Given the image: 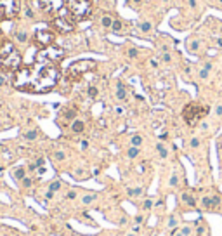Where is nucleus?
Returning <instances> with one entry per match:
<instances>
[{
  "label": "nucleus",
  "mask_w": 222,
  "mask_h": 236,
  "mask_svg": "<svg viewBox=\"0 0 222 236\" xmlns=\"http://www.w3.org/2000/svg\"><path fill=\"white\" fill-rule=\"evenodd\" d=\"M59 78V69L52 62H42L36 66L19 68L14 75V85L19 90L43 94L54 89Z\"/></svg>",
  "instance_id": "obj_1"
},
{
  "label": "nucleus",
  "mask_w": 222,
  "mask_h": 236,
  "mask_svg": "<svg viewBox=\"0 0 222 236\" xmlns=\"http://www.w3.org/2000/svg\"><path fill=\"white\" fill-rule=\"evenodd\" d=\"M66 7L76 21H85L92 14V0H66Z\"/></svg>",
  "instance_id": "obj_2"
},
{
  "label": "nucleus",
  "mask_w": 222,
  "mask_h": 236,
  "mask_svg": "<svg viewBox=\"0 0 222 236\" xmlns=\"http://www.w3.org/2000/svg\"><path fill=\"white\" fill-rule=\"evenodd\" d=\"M207 113H208V110L205 108V106H201V104H198V103H191V104H187L186 108H184L182 116H184V120H186L187 125L194 127V125H198V122H200Z\"/></svg>",
  "instance_id": "obj_3"
},
{
  "label": "nucleus",
  "mask_w": 222,
  "mask_h": 236,
  "mask_svg": "<svg viewBox=\"0 0 222 236\" xmlns=\"http://www.w3.org/2000/svg\"><path fill=\"white\" fill-rule=\"evenodd\" d=\"M21 11V5L17 0H0V21L12 19Z\"/></svg>",
  "instance_id": "obj_4"
},
{
  "label": "nucleus",
  "mask_w": 222,
  "mask_h": 236,
  "mask_svg": "<svg viewBox=\"0 0 222 236\" xmlns=\"http://www.w3.org/2000/svg\"><path fill=\"white\" fill-rule=\"evenodd\" d=\"M92 68H96V62L94 61H89V59H82V61H76L71 64V68H69V75L73 76V78H78L80 75H83V73H87V71H90Z\"/></svg>",
  "instance_id": "obj_5"
},
{
  "label": "nucleus",
  "mask_w": 222,
  "mask_h": 236,
  "mask_svg": "<svg viewBox=\"0 0 222 236\" xmlns=\"http://www.w3.org/2000/svg\"><path fill=\"white\" fill-rule=\"evenodd\" d=\"M35 4L38 5L42 12L45 14H54V12H59L62 9V0H33Z\"/></svg>",
  "instance_id": "obj_6"
},
{
  "label": "nucleus",
  "mask_w": 222,
  "mask_h": 236,
  "mask_svg": "<svg viewBox=\"0 0 222 236\" xmlns=\"http://www.w3.org/2000/svg\"><path fill=\"white\" fill-rule=\"evenodd\" d=\"M35 42H36L42 49H49L52 45V42H54V33H52L49 28H40V30H36V33H35Z\"/></svg>",
  "instance_id": "obj_7"
},
{
  "label": "nucleus",
  "mask_w": 222,
  "mask_h": 236,
  "mask_svg": "<svg viewBox=\"0 0 222 236\" xmlns=\"http://www.w3.org/2000/svg\"><path fill=\"white\" fill-rule=\"evenodd\" d=\"M52 26H54V30L61 31V33H68V31L73 30V23L68 19V16H57V18H54Z\"/></svg>",
  "instance_id": "obj_8"
},
{
  "label": "nucleus",
  "mask_w": 222,
  "mask_h": 236,
  "mask_svg": "<svg viewBox=\"0 0 222 236\" xmlns=\"http://www.w3.org/2000/svg\"><path fill=\"white\" fill-rule=\"evenodd\" d=\"M179 203L184 208H187V210H196V198H194L193 193L187 191V189L179 194Z\"/></svg>",
  "instance_id": "obj_9"
},
{
  "label": "nucleus",
  "mask_w": 222,
  "mask_h": 236,
  "mask_svg": "<svg viewBox=\"0 0 222 236\" xmlns=\"http://www.w3.org/2000/svg\"><path fill=\"white\" fill-rule=\"evenodd\" d=\"M83 130H85V122H83L82 118H75L71 122V132L73 134H82Z\"/></svg>",
  "instance_id": "obj_10"
},
{
  "label": "nucleus",
  "mask_w": 222,
  "mask_h": 236,
  "mask_svg": "<svg viewBox=\"0 0 222 236\" xmlns=\"http://www.w3.org/2000/svg\"><path fill=\"white\" fill-rule=\"evenodd\" d=\"M76 113H78V111H76L75 108H66V110L61 111L62 120H66V122H73V120L76 118Z\"/></svg>",
  "instance_id": "obj_11"
},
{
  "label": "nucleus",
  "mask_w": 222,
  "mask_h": 236,
  "mask_svg": "<svg viewBox=\"0 0 222 236\" xmlns=\"http://www.w3.org/2000/svg\"><path fill=\"white\" fill-rule=\"evenodd\" d=\"M194 233H196V236H210V229H208V226L205 224V222L201 221V222H198Z\"/></svg>",
  "instance_id": "obj_12"
},
{
  "label": "nucleus",
  "mask_w": 222,
  "mask_h": 236,
  "mask_svg": "<svg viewBox=\"0 0 222 236\" xmlns=\"http://www.w3.org/2000/svg\"><path fill=\"white\" fill-rule=\"evenodd\" d=\"M179 224H180V217L177 214H172L168 217V221H166V229L170 231V229H173V228H179Z\"/></svg>",
  "instance_id": "obj_13"
},
{
  "label": "nucleus",
  "mask_w": 222,
  "mask_h": 236,
  "mask_svg": "<svg viewBox=\"0 0 222 236\" xmlns=\"http://www.w3.org/2000/svg\"><path fill=\"white\" fill-rule=\"evenodd\" d=\"M12 177L17 180V182H21V180L26 177V168H24V167H16L12 170Z\"/></svg>",
  "instance_id": "obj_14"
},
{
  "label": "nucleus",
  "mask_w": 222,
  "mask_h": 236,
  "mask_svg": "<svg viewBox=\"0 0 222 236\" xmlns=\"http://www.w3.org/2000/svg\"><path fill=\"white\" fill-rule=\"evenodd\" d=\"M116 99H120V101L127 99V90H125V85L122 82L116 83Z\"/></svg>",
  "instance_id": "obj_15"
},
{
  "label": "nucleus",
  "mask_w": 222,
  "mask_h": 236,
  "mask_svg": "<svg viewBox=\"0 0 222 236\" xmlns=\"http://www.w3.org/2000/svg\"><path fill=\"white\" fill-rule=\"evenodd\" d=\"M113 18H111V14H104L103 19H101V24H103V28H109L111 30V24H113Z\"/></svg>",
  "instance_id": "obj_16"
},
{
  "label": "nucleus",
  "mask_w": 222,
  "mask_h": 236,
  "mask_svg": "<svg viewBox=\"0 0 222 236\" xmlns=\"http://www.w3.org/2000/svg\"><path fill=\"white\" fill-rule=\"evenodd\" d=\"M96 198H97L96 193H87V194H85V196L82 198V203H83V205H90V203L96 200Z\"/></svg>",
  "instance_id": "obj_17"
},
{
  "label": "nucleus",
  "mask_w": 222,
  "mask_h": 236,
  "mask_svg": "<svg viewBox=\"0 0 222 236\" xmlns=\"http://www.w3.org/2000/svg\"><path fill=\"white\" fill-rule=\"evenodd\" d=\"M16 38H17V42H21V43H26V42H28L26 30H21V31H17V33H16Z\"/></svg>",
  "instance_id": "obj_18"
},
{
  "label": "nucleus",
  "mask_w": 222,
  "mask_h": 236,
  "mask_svg": "<svg viewBox=\"0 0 222 236\" xmlns=\"http://www.w3.org/2000/svg\"><path fill=\"white\" fill-rule=\"evenodd\" d=\"M23 137L26 139V141H35V139L38 137V132L36 130H26L23 134Z\"/></svg>",
  "instance_id": "obj_19"
},
{
  "label": "nucleus",
  "mask_w": 222,
  "mask_h": 236,
  "mask_svg": "<svg viewBox=\"0 0 222 236\" xmlns=\"http://www.w3.org/2000/svg\"><path fill=\"white\" fill-rule=\"evenodd\" d=\"M127 156H128V158H137L139 156V148H135V146H130V148H128V151H127Z\"/></svg>",
  "instance_id": "obj_20"
},
{
  "label": "nucleus",
  "mask_w": 222,
  "mask_h": 236,
  "mask_svg": "<svg viewBox=\"0 0 222 236\" xmlns=\"http://www.w3.org/2000/svg\"><path fill=\"white\" fill-rule=\"evenodd\" d=\"M153 207H154V201H153L151 198H146V200L142 201V210H146V212H149Z\"/></svg>",
  "instance_id": "obj_21"
},
{
  "label": "nucleus",
  "mask_w": 222,
  "mask_h": 236,
  "mask_svg": "<svg viewBox=\"0 0 222 236\" xmlns=\"http://www.w3.org/2000/svg\"><path fill=\"white\" fill-rule=\"evenodd\" d=\"M122 28H123V23H122L120 19H115V21H113V24H111V30H113L115 33L122 31Z\"/></svg>",
  "instance_id": "obj_22"
},
{
  "label": "nucleus",
  "mask_w": 222,
  "mask_h": 236,
  "mask_svg": "<svg viewBox=\"0 0 222 236\" xmlns=\"http://www.w3.org/2000/svg\"><path fill=\"white\" fill-rule=\"evenodd\" d=\"M59 189H62V182H61V180H54V182L49 186V191H52V193L59 191Z\"/></svg>",
  "instance_id": "obj_23"
},
{
  "label": "nucleus",
  "mask_w": 222,
  "mask_h": 236,
  "mask_svg": "<svg viewBox=\"0 0 222 236\" xmlns=\"http://www.w3.org/2000/svg\"><path fill=\"white\" fill-rule=\"evenodd\" d=\"M130 144H132V146H135V148H139V146L142 144V137H141L139 134L132 136V139H130Z\"/></svg>",
  "instance_id": "obj_24"
},
{
  "label": "nucleus",
  "mask_w": 222,
  "mask_h": 236,
  "mask_svg": "<svg viewBox=\"0 0 222 236\" xmlns=\"http://www.w3.org/2000/svg\"><path fill=\"white\" fill-rule=\"evenodd\" d=\"M33 182H35L33 177H28V175H26L24 179L21 180V186H23V187H31V186H33Z\"/></svg>",
  "instance_id": "obj_25"
},
{
  "label": "nucleus",
  "mask_w": 222,
  "mask_h": 236,
  "mask_svg": "<svg viewBox=\"0 0 222 236\" xmlns=\"http://www.w3.org/2000/svg\"><path fill=\"white\" fill-rule=\"evenodd\" d=\"M87 94H89L90 99H96L97 94H99V90H97V87H94V85H90L89 89H87Z\"/></svg>",
  "instance_id": "obj_26"
},
{
  "label": "nucleus",
  "mask_w": 222,
  "mask_h": 236,
  "mask_svg": "<svg viewBox=\"0 0 222 236\" xmlns=\"http://www.w3.org/2000/svg\"><path fill=\"white\" fill-rule=\"evenodd\" d=\"M78 191H80V189H69L64 198H66V200H75L76 196H78Z\"/></svg>",
  "instance_id": "obj_27"
},
{
  "label": "nucleus",
  "mask_w": 222,
  "mask_h": 236,
  "mask_svg": "<svg viewBox=\"0 0 222 236\" xmlns=\"http://www.w3.org/2000/svg\"><path fill=\"white\" fill-rule=\"evenodd\" d=\"M186 47L189 49L191 52H198V47H200V43H198V40H193L191 43H189V45L186 43Z\"/></svg>",
  "instance_id": "obj_28"
},
{
  "label": "nucleus",
  "mask_w": 222,
  "mask_h": 236,
  "mask_svg": "<svg viewBox=\"0 0 222 236\" xmlns=\"http://www.w3.org/2000/svg\"><path fill=\"white\" fill-rule=\"evenodd\" d=\"M144 222H146V217H144L142 214H137L135 217H134V224H139V226H142Z\"/></svg>",
  "instance_id": "obj_29"
},
{
  "label": "nucleus",
  "mask_w": 222,
  "mask_h": 236,
  "mask_svg": "<svg viewBox=\"0 0 222 236\" xmlns=\"http://www.w3.org/2000/svg\"><path fill=\"white\" fill-rule=\"evenodd\" d=\"M156 149H158V153H160V156H161V158H166L168 151H166L165 146H163V144H158V146H156Z\"/></svg>",
  "instance_id": "obj_30"
},
{
  "label": "nucleus",
  "mask_w": 222,
  "mask_h": 236,
  "mask_svg": "<svg viewBox=\"0 0 222 236\" xmlns=\"http://www.w3.org/2000/svg\"><path fill=\"white\" fill-rule=\"evenodd\" d=\"M151 28H153V24L149 23V21H144V23L141 24V30H142L144 33H149V31H151Z\"/></svg>",
  "instance_id": "obj_31"
},
{
  "label": "nucleus",
  "mask_w": 222,
  "mask_h": 236,
  "mask_svg": "<svg viewBox=\"0 0 222 236\" xmlns=\"http://www.w3.org/2000/svg\"><path fill=\"white\" fill-rule=\"evenodd\" d=\"M170 186H179V175L177 174H173L170 177Z\"/></svg>",
  "instance_id": "obj_32"
},
{
  "label": "nucleus",
  "mask_w": 222,
  "mask_h": 236,
  "mask_svg": "<svg viewBox=\"0 0 222 236\" xmlns=\"http://www.w3.org/2000/svg\"><path fill=\"white\" fill-rule=\"evenodd\" d=\"M161 61H163V62H170V61H172L170 52H163V54H161Z\"/></svg>",
  "instance_id": "obj_33"
},
{
  "label": "nucleus",
  "mask_w": 222,
  "mask_h": 236,
  "mask_svg": "<svg viewBox=\"0 0 222 236\" xmlns=\"http://www.w3.org/2000/svg\"><path fill=\"white\" fill-rule=\"evenodd\" d=\"M200 78H201V80H207V78H208V69H205V68L200 69Z\"/></svg>",
  "instance_id": "obj_34"
},
{
  "label": "nucleus",
  "mask_w": 222,
  "mask_h": 236,
  "mask_svg": "<svg viewBox=\"0 0 222 236\" xmlns=\"http://www.w3.org/2000/svg\"><path fill=\"white\" fill-rule=\"evenodd\" d=\"M215 115L219 118L222 116V104H217V106H215Z\"/></svg>",
  "instance_id": "obj_35"
},
{
  "label": "nucleus",
  "mask_w": 222,
  "mask_h": 236,
  "mask_svg": "<svg viewBox=\"0 0 222 236\" xmlns=\"http://www.w3.org/2000/svg\"><path fill=\"white\" fill-rule=\"evenodd\" d=\"M128 56H130V57H137L139 50H137V49H130V50H128Z\"/></svg>",
  "instance_id": "obj_36"
},
{
  "label": "nucleus",
  "mask_w": 222,
  "mask_h": 236,
  "mask_svg": "<svg viewBox=\"0 0 222 236\" xmlns=\"http://www.w3.org/2000/svg\"><path fill=\"white\" fill-rule=\"evenodd\" d=\"M54 156H56V160H64V156H66V155H64L62 151H57Z\"/></svg>",
  "instance_id": "obj_37"
},
{
  "label": "nucleus",
  "mask_w": 222,
  "mask_h": 236,
  "mask_svg": "<svg viewBox=\"0 0 222 236\" xmlns=\"http://www.w3.org/2000/svg\"><path fill=\"white\" fill-rule=\"evenodd\" d=\"M187 4H189V7H196V0H187Z\"/></svg>",
  "instance_id": "obj_38"
},
{
  "label": "nucleus",
  "mask_w": 222,
  "mask_h": 236,
  "mask_svg": "<svg viewBox=\"0 0 222 236\" xmlns=\"http://www.w3.org/2000/svg\"><path fill=\"white\" fill-rule=\"evenodd\" d=\"M5 82H7V80H5V78H4L2 75H0V87H2V85H5Z\"/></svg>",
  "instance_id": "obj_39"
}]
</instances>
